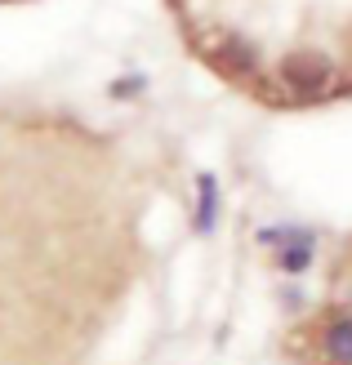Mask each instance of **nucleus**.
I'll list each match as a JSON object with an SVG mask.
<instances>
[{
	"label": "nucleus",
	"mask_w": 352,
	"mask_h": 365,
	"mask_svg": "<svg viewBox=\"0 0 352 365\" xmlns=\"http://www.w3.org/2000/svg\"><path fill=\"white\" fill-rule=\"evenodd\" d=\"M276 81L281 89H290V98H321L335 85V63L321 49H294L276 67Z\"/></svg>",
	"instance_id": "nucleus-1"
},
{
	"label": "nucleus",
	"mask_w": 352,
	"mask_h": 365,
	"mask_svg": "<svg viewBox=\"0 0 352 365\" xmlns=\"http://www.w3.org/2000/svg\"><path fill=\"white\" fill-rule=\"evenodd\" d=\"M210 63L223 71L228 81H250V76H258V45L246 41V36H236V31H228V36H218L210 45Z\"/></svg>",
	"instance_id": "nucleus-2"
},
{
	"label": "nucleus",
	"mask_w": 352,
	"mask_h": 365,
	"mask_svg": "<svg viewBox=\"0 0 352 365\" xmlns=\"http://www.w3.org/2000/svg\"><path fill=\"white\" fill-rule=\"evenodd\" d=\"M326 356L335 365H352V312H339L326 325Z\"/></svg>",
	"instance_id": "nucleus-3"
},
{
	"label": "nucleus",
	"mask_w": 352,
	"mask_h": 365,
	"mask_svg": "<svg viewBox=\"0 0 352 365\" xmlns=\"http://www.w3.org/2000/svg\"><path fill=\"white\" fill-rule=\"evenodd\" d=\"M214 205H218V196H214V178L206 174V178H201V227H210V223H214Z\"/></svg>",
	"instance_id": "nucleus-4"
}]
</instances>
